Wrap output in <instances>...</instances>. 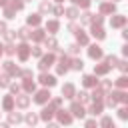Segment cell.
I'll use <instances>...</instances> for the list:
<instances>
[{
    "label": "cell",
    "mask_w": 128,
    "mask_h": 128,
    "mask_svg": "<svg viewBox=\"0 0 128 128\" xmlns=\"http://www.w3.org/2000/svg\"><path fill=\"white\" fill-rule=\"evenodd\" d=\"M10 4H12V10H20V8H22V2H20V0H12Z\"/></svg>",
    "instance_id": "11"
},
{
    "label": "cell",
    "mask_w": 128,
    "mask_h": 128,
    "mask_svg": "<svg viewBox=\"0 0 128 128\" xmlns=\"http://www.w3.org/2000/svg\"><path fill=\"white\" fill-rule=\"evenodd\" d=\"M28 22H30V24H38V22H40V18H38V16H30V18H28Z\"/></svg>",
    "instance_id": "13"
},
{
    "label": "cell",
    "mask_w": 128,
    "mask_h": 128,
    "mask_svg": "<svg viewBox=\"0 0 128 128\" xmlns=\"http://www.w3.org/2000/svg\"><path fill=\"white\" fill-rule=\"evenodd\" d=\"M94 34H96V36H98V38H102V36H104V32H102V30H100V28H94Z\"/></svg>",
    "instance_id": "19"
},
{
    "label": "cell",
    "mask_w": 128,
    "mask_h": 128,
    "mask_svg": "<svg viewBox=\"0 0 128 128\" xmlns=\"http://www.w3.org/2000/svg\"><path fill=\"white\" fill-rule=\"evenodd\" d=\"M4 108H12V98H6L4 100Z\"/></svg>",
    "instance_id": "16"
},
{
    "label": "cell",
    "mask_w": 128,
    "mask_h": 128,
    "mask_svg": "<svg viewBox=\"0 0 128 128\" xmlns=\"http://www.w3.org/2000/svg\"><path fill=\"white\" fill-rule=\"evenodd\" d=\"M90 56H92V58H100V56H102V50H100L98 46H92V48H90Z\"/></svg>",
    "instance_id": "4"
},
{
    "label": "cell",
    "mask_w": 128,
    "mask_h": 128,
    "mask_svg": "<svg viewBox=\"0 0 128 128\" xmlns=\"http://www.w3.org/2000/svg\"><path fill=\"white\" fill-rule=\"evenodd\" d=\"M58 118H60V122H64V124H68V122H70V116H68L66 112H60V114H58Z\"/></svg>",
    "instance_id": "8"
},
{
    "label": "cell",
    "mask_w": 128,
    "mask_h": 128,
    "mask_svg": "<svg viewBox=\"0 0 128 128\" xmlns=\"http://www.w3.org/2000/svg\"><path fill=\"white\" fill-rule=\"evenodd\" d=\"M4 30H6V26H4V24H2V22H0V34H2V32H4Z\"/></svg>",
    "instance_id": "27"
},
{
    "label": "cell",
    "mask_w": 128,
    "mask_h": 128,
    "mask_svg": "<svg viewBox=\"0 0 128 128\" xmlns=\"http://www.w3.org/2000/svg\"><path fill=\"white\" fill-rule=\"evenodd\" d=\"M68 18H76V10H68Z\"/></svg>",
    "instance_id": "23"
},
{
    "label": "cell",
    "mask_w": 128,
    "mask_h": 128,
    "mask_svg": "<svg viewBox=\"0 0 128 128\" xmlns=\"http://www.w3.org/2000/svg\"><path fill=\"white\" fill-rule=\"evenodd\" d=\"M48 128H58V126H56V124H50V126H48Z\"/></svg>",
    "instance_id": "28"
},
{
    "label": "cell",
    "mask_w": 128,
    "mask_h": 128,
    "mask_svg": "<svg viewBox=\"0 0 128 128\" xmlns=\"http://www.w3.org/2000/svg\"><path fill=\"white\" fill-rule=\"evenodd\" d=\"M0 128H8V126H6V124H0Z\"/></svg>",
    "instance_id": "30"
},
{
    "label": "cell",
    "mask_w": 128,
    "mask_h": 128,
    "mask_svg": "<svg viewBox=\"0 0 128 128\" xmlns=\"http://www.w3.org/2000/svg\"><path fill=\"white\" fill-rule=\"evenodd\" d=\"M48 96H50L48 92H38V96H36V102H44Z\"/></svg>",
    "instance_id": "7"
},
{
    "label": "cell",
    "mask_w": 128,
    "mask_h": 128,
    "mask_svg": "<svg viewBox=\"0 0 128 128\" xmlns=\"http://www.w3.org/2000/svg\"><path fill=\"white\" fill-rule=\"evenodd\" d=\"M26 56H28V46L22 44V46H20V58H26Z\"/></svg>",
    "instance_id": "9"
},
{
    "label": "cell",
    "mask_w": 128,
    "mask_h": 128,
    "mask_svg": "<svg viewBox=\"0 0 128 128\" xmlns=\"http://www.w3.org/2000/svg\"><path fill=\"white\" fill-rule=\"evenodd\" d=\"M10 122H20V114H10Z\"/></svg>",
    "instance_id": "14"
},
{
    "label": "cell",
    "mask_w": 128,
    "mask_h": 128,
    "mask_svg": "<svg viewBox=\"0 0 128 128\" xmlns=\"http://www.w3.org/2000/svg\"><path fill=\"white\" fill-rule=\"evenodd\" d=\"M18 104H20V106H26V104H28V98H24V96L18 98Z\"/></svg>",
    "instance_id": "15"
},
{
    "label": "cell",
    "mask_w": 128,
    "mask_h": 128,
    "mask_svg": "<svg viewBox=\"0 0 128 128\" xmlns=\"http://www.w3.org/2000/svg\"><path fill=\"white\" fill-rule=\"evenodd\" d=\"M66 70H68V58L64 56V58L60 60V66H58V72L62 74V72H66Z\"/></svg>",
    "instance_id": "3"
},
{
    "label": "cell",
    "mask_w": 128,
    "mask_h": 128,
    "mask_svg": "<svg viewBox=\"0 0 128 128\" xmlns=\"http://www.w3.org/2000/svg\"><path fill=\"white\" fill-rule=\"evenodd\" d=\"M78 40H80V42H82V44H84V42H86V36H84V34H80V32H78Z\"/></svg>",
    "instance_id": "25"
},
{
    "label": "cell",
    "mask_w": 128,
    "mask_h": 128,
    "mask_svg": "<svg viewBox=\"0 0 128 128\" xmlns=\"http://www.w3.org/2000/svg\"><path fill=\"white\" fill-rule=\"evenodd\" d=\"M76 4H80V6H88V0H74Z\"/></svg>",
    "instance_id": "22"
},
{
    "label": "cell",
    "mask_w": 128,
    "mask_h": 128,
    "mask_svg": "<svg viewBox=\"0 0 128 128\" xmlns=\"http://www.w3.org/2000/svg\"><path fill=\"white\" fill-rule=\"evenodd\" d=\"M56 28H58L56 22H48V30H56Z\"/></svg>",
    "instance_id": "18"
},
{
    "label": "cell",
    "mask_w": 128,
    "mask_h": 128,
    "mask_svg": "<svg viewBox=\"0 0 128 128\" xmlns=\"http://www.w3.org/2000/svg\"><path fill=\"white\" fill-rule=\"evenodd\" d=\"M72 112H74V116H84V108L80 106V104H72Z\"/></svg>",
    "instance_id": "2"
},
{
    "label": "cell",
    "mask_w": 128,
    "mask_h": 128,
    "mask_svg": "<svg viewBox=\"0 0 128 128\" xmlns=\"http://www.w3.org/2000/svg\"><path fill=\"white\" fill-rule=\"evenodd\" d=\"M72 66H74V68H82V60H74Z\"/></svg>",
    "instance_id": "20"
},
{
    "label": "cell",
    "mask_w": 128,
    "mask_h": 128,
    "mask_svg": "<svg viewBox=\"0 0 128 128\" xmlns=\"http://www.w3.org/2000/svg\"><path fill=\"white\" fill-rule=\"evenodd\" d=\"M50 116H52V110H50V108H44V110H42V118H44V120H48Z\"/></svg>",
    "instance_id": "10"
},
{
    "label": "cell",
    "mask_w": 128,
    "mask_h": 128,
    "mask_svg": "<svg viewBox=\"0 0 128 128\" xmlns=\"http://www.w3.org/2000/svg\"><path fill=\"white\" fill-rule=\"evenodd\" d=\"M20 36H22V38H26V36H28V30H26V28H22V30H20Z\"/></svg>",
    "instance_id": "24"
},
{
    "label": "cell",
    "mask_w": 128,
    "mask_h": 128,
    "mask_svg": "<svg viewBox=\"0 0 128 128\" xmlns=\"http://www.w3.org/2000/svg\"><path fill=\"white\" fill-rule=\"evenodd\" d=\"M62 94H66V96H68V98H70V96H72V94H74V88H72V86H70V84H68V86H64V88H62Z\"/></svg>",
    "instance_id": "6"
},
{
    "label": "cell",
    "mask_w": 128,
    "mask_h": 128,
    "mask_svg": "<svg viewBox=\"0 0 128 128\" xmlns=\"http://www.w3.org/2000/svg\"><path fill=\"white\" fill-rule=\"evenodd\" d=\"M84 84H86V86H92V84H96V80H94L92 76H86V78H84Z\"/></svg>",
    "instance_id": "12"
},
{
    "label": "cell",
    "mask_w": 128,
    "mask_h": 128,
    "mask_svg": "<svg viewBox=\"0 0 128 128\" xmlns=\"http://www.w3.org/2000/svg\"><path fill=\"white\" fill-rule=\"evenodd\" d=\"M40 82H42V84H48V86H52L56 80H54L52 76H46V74H44V76H40Z\"/></svg>",
    "instance_id": "5"
},
{
    "label": "cell",
    "mask_w": 128,
    "mask_h": 128,
    "mask_svg": "<svg viewBox=\"0 0 128 128\" xmlns=\"http://www.w3.org/2000/svg\"><path fill=\"white\" fill-rule=\"evenodd\" d=\"M26 120H28L30 124H34V122H36V116H34V114H28V116H26Z\"/></svg>",
    "instance_id": "17"
},
{
    "label": "cell",
    "mask_w": 128,
    "mask_h": 128,
    "mask_svg": "<svg viewBox=\"0 0 128 128\" xmlns=\"http://www.w3.org/2000/svg\"><path fill=\"white\" fill-rule=\"evenodd\" d=\"M0 52H2V46H0Z\"/></svg>",
    "instance_id": "31"
},
{
    "label": "cell",
    "mask_w": 128,
    "mask_h": 128,
    "mask_svg": "<svg viewBox=\"0 0 128 128\" xmlns=\"http://www.w3.org/2000/svg\"><path fill=\"white\" fill-rule=\"evenodd\" d=\"M4 4H6V0H0V6H4Z\"/></svg>",
    "instance_id": "29"
},
{
    "label": "cell",
    "mask_w": 128,
    "mask_h": 128,
    "mask_svg": "<svg viewBox=\"0 0 128 128\" xmlns=\"http://www.w3.org/2000/svg\"><path fill=\"white\" fill-rule=\"evenodd\" d=\"M122 22H124V18H114V22H112V24H116V26H120Z\"/></svg>",
    "instance_id": "21"
},
{
    "label": "cell",
    "mask_w": 128,
    "mask_h": 128,
    "mask_svg": "<svg viewBox=\"0 0 128 128\" xmlns=\"http://www.w3.org/2000/svg\"><path fill=\"white\" fill-rule=\"evenodd\" d=\"M24 86H26V90H34V84H32V82H26Z\"/></svg>",
    "instance_id": "26"
},
{
    "label": "cell",
    "mask_w": 128,
    "mask_h": 128,
    "mask_svg": "<svg viewBox=\"0 0 128 128\" xmlns=\"http://www.w3.org/2000/svg\"><path fill=\"white\" fill-rule=\"evenodd\" d=\"M52 62H54V56H46V58H42V62H40V68L44 70V68H48Z\"/></svg>",
    "instance_id": "1"
}]
</instances>
